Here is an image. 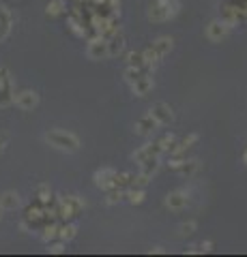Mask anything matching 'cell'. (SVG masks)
I'll use <instances>...</instances> for the list:
<instances>
[{
	"instance_id": "cell-24",
	"label": "cell",
	"mask_w": 247,
	"mask_h": 257,
	"mask_svg": "<svg viewBox=\"0 0 247 257\" xmlns=\"http://www.w3.org/2000/svg\"><path fill=\"white\" fill-rule=\"evenodd\" d=\"M179 231H181V236H191L196 231V223L194 221H187V223H181V227H179Z\"/></svg>"
},
{
	"instance_id": "cell-30",
	"label": "cell",
	"mask_w": 247,
	"mask_h": 257,
	"mask_svg": "<svg viewBox=\"0 0 247 257\" xmlns=\"http://www.w3.org/2000/svg\"><path fill=\"white\" fill-rule=\"evenodd\" d=\"M7 144H9V138H7L5 133H0V155L7 150Z\"/></svg>"
},
{
	"instance_id": "cell-18",
	"label": "cell",
	"mask_w": 247,
	"mask_h": 257,
	"mask_svg": "<svg viewBox=\"0 0 247 257\" xmlns=\"http://www.w3.org/2000/svg\"><path fill=\"white\" fill-rule=\"evenodd\" d=\"M75 231H77V227L75 225H62V227H58V238L62 240V242H69V240H73L75 238Z\"/></svg>"
},
{
	"instance_id": "cell-2",
	"label": "cell",
	"mask_w": 247,
	"mask_h": 257,
	"mask_svg": "<svg viewBox=\"0 0 247 257\" xmlns=\"http://www.w3.org/2000/svg\"><path fill=\"white\" fill-rule=\"evenodd\" d=\"M179 11V0H155L148 9L150 22H163Z\"/></svg>"
},
{
	"instance_id": "cell-16",
	"label": "cell",
	"mask_w": 247,
	"mask_h": 257,
	"mask_svg": "<svg viewBox=\"0 0 247 257\" xmlns=\"http://www.w3.org/2000/svg\"><path fill=\"white\" fill-rule=\"evenodd\" d=\"M157 167H159V157H148L146 161H142V163H140V174L153 178V174L157 172Z\"/></svg>"
},
{
	"instance_id": "cell-33",
	"label": "cell",
	"mask_w": 247,
	"mask_h": 257,
	"mask_svg": "<svg viewBox=\"0 0 247 257\" xmlns=\"http://www.w3.org/2000/svg\"><path fill=\"white\" fill-rule=\"evenodd\" d=\"M243 163L247 165V148H245V152H243Z\"/></svg>"
},
{
	"instance_id": "cell-22",
	"label": "cell",
	"mask_w": 247,
	"mask_h": 257,
	"mask_svg": "<svg viewBox=\"0 0 247 257\" xmlns=\"http://www.w3.org/2000/svg\"><path fill=\"white\" fill-rule=\"evenodd\" d=\"M157 144H159V148L161 150H172L174 144H177V138H174V135H166V138H161Z\"/></svg>"
},
{
	"instance_id": "cell-4",
	"label": "cell",
	"mask_w": 247,
	"mask_h": 257,
	"mask_svg": "<svg viewBox=\"0 0 247 257\" xmlns=\"http://www.w3.org/2000/svg\"><path fill=\"white\" fill-rule=\"evenodd\" d=\"M86 56L91 60H106L110 58V47L106 39H95V41L89 43V50H86Z\"/></svg>"
},
{
	"instance_id": "cell-20",
	"label": "cell",
	"mask_w": 247,
	"mask_h": 257,
	"mask_svg": "<svg viewBox=\"0 0 247 257\" xmlns=\"http://www.w3.org/2000/svg\"><path fill=\"white\" fill-rule=\"evenodd\" d=\"M127 197H129L131 204H142V202H144V189L131 187L129 191H127Z\"/></svg>"
},
{
	"instance_id": "cell-15",
	"label": "cell",
	"mask_w": 247,
	"mask_h": 257,
	"mask_svg": "<svg viewBox=\"0 0 247 257\" xmlns=\"http://www.w3.org/2000/svg\"><path fill=\"white\" fill-rule=\"evenodd\" d=\"M15 99V94H13V84H11V79L9 82H5L3 86H0V107H9L11 103Z\"/></svg>"
},
{
	"instance_id": "cell-3",
	"label": "cell",
	"mask_w": 247,
	"mask_h": 257,
	"mask_svg": "<svg viewBox=\"0 0 247 257\" xmlns=\"http://www.w3.org/2000/svg\"><path fill=\"white\" fill-rule=\"evenodd\" d=\"M228 35H230V24L224 20H213V22H209V26H206V39H209V41H221V39H226Z\"/></svg>"
},
{
	"instance_id": "cell-13",
	"label": "cell",
	"mask_w": 247,
	"mask_h": 257,
	"mask_svg": "<svg viewBox=\"0 0 247 257\" xmlns=\"http://www.w3.org/2000/svg\"><path fill=\"white\" fill-rule=\"evenodd\" d=\"M11 26H13V18H11V13L7 11L5 7H0V41L9 37Z\"/></svg>"
},
{
	"instance_id": "cell-21",
	"label": "cell",
	"mask_w": 247,
	"mask_h": 257,
	"mask_svg": "<svg viewBox=\"0 0 247 257\" xmlns=\"http://www.w3.org/2000/svg\"><path fill=\"white\" fill-rule=\"evenodd\" d=\"M108 47H110V56H116L118 52H123L125 43H123V39H121V37H114L112 41H108Z\"/></svg>"
},
{
	"instance_id": "cell-25",
	"label": "cell",
	"mask_w": 247,
	"mask_h": 257,
	"mask_svg": "<svg viewBox=\"0 0 247 257\" xmlns=\"http://www.w3.org/2000/svg\"><path fill=\"white\" fill-rule=\"evenodd\" d=\"M142 56H144V62H146V64H153V62H157V60H159V56L153 52V47H148V50H144V52H142Z\"/></svg>"
},
{
	"instance_id": "cell-28",
	"label": "cell",
	"mask_w": 247,
	"mask_h": 257,
	"mask_svg": "<svg viewBox=\"0 0 247 257\" xmlns=\"http://www.w3.org/2000/svg\"><path fill=\"white\" fill-rule=\"evenodd\" d=\"M9 69H7V67H0V86H3L5 82H9Z\"/></svg>"
},
{
	"instance_id": "cell-8",
	"label": "cell",
	"mask_w": 247,
	"mask_h": 257,
	"mask_svg": "<svg viewBox=\"0 0 247 257\" xmlns=\"http://www.w3.org/2000/svg\"><path fill=\"white\" fill-rule=\"evenodd\" d=\"M161 148H159V144L155 142V144H144V146H140L138 150H135L133 152V161H135V163H142V161H146L148 157H159V155H161Z\"/></svg>"
},
{
	"instance_id": "cell-26",
	"label": "cell",
	"mask_w": 247,
	"mask_h": 257,
	"mask_svg": "<svg viewBox=\"0 0 247 257\" xmlns=\"http://www.w3.org/2000/svg\"><path fill=\"white\" fill-rule=\"evenodd\" d=\"M37 193H39V199H41V202H47V199H50V189L47 187H39Z\"/></svg>"
},
{
	"instance_id": "cell-1",
	"label": "cell",
	"mask_w": 247,
	"mask_h": 257,
	"mask_svg": "<svg viewBox=\"0 0 247 257\" xmlns=\"http://www.w3.org/2000/svg\"><path fill=\"white\" fill-rule=\"evenodd\" d=\"M43 140L50 144L52 148L62 150V152H75V150H79L77 135L67 133V131H60V128H52V131H47L43 135Z\"/></svg>"
},
{
	"instance_id": "cell-17",
	"label": "cell",
	"mask_w": 247,
	"mask_h": 257,
	"mask_svg": "<svg viewBox=\"0 0 247 257\" xmlns=\"http://www.w3.org/2000/svg\"><path fill=\"white\" fill-rule=\"evenodd\" d=\"M198 167H200V163H198V161H194V159H191V161H183V163L177 167V172L181 174V176H187V178H189V176H194L196 172H198Z\"/></svg>"
},
{
	"instance_id": "cell-27",
	"label": "cell",
	"mask_w": 247,
	"mask_h": 257,
	"mask_svg": "<svg viewBox=\"0 0 247 257\" xmlns=\"http://www.w3.org/2000/svg\"><path fill=\"white\" fill-rule=\"evenodd\" d=\"M56 236H58V227H54V225H52V227H47L45 234H43L45 240H52V238H56Z\"/></svg>"
},
{
	"instance_id": "cell-9",
	"label": "cell",
	"mask_w": 247,
	"mask_h": 257,
	"mask_svg": "<svg viewBox=\"0 0 247 257\" xmlns=\"http://www.w3.org/2000/svg\"><path fill=\"white\" fill-rule=\"evenodd\" d=\"M189 202V197H187V193H183V191H172L168 193V197H166V206L170 208V210H183V208L187 206Z\"/></svg>"
},
{
	"instance_id": "cell-7",
	"label": "cell",
	"mask_w": 247,
	"mask_h": 257,
	"mask_svg": "<svg viewBox=\"0 0 247 257\" xmlns=\"http://www.w3.org/2000/svg\"><path fill=\"white\" fill-rule=\"evenodd\" d=\"M95 182H97V187L101 189H112L116 187V172L110 170V167H103V170H97L95 172Z\"/></svg>"
},
{
	"instance_id": "cell-14",
	"label": "cell",
	"mask_w": 247,
	"mask_h": 257,
	"mask_svg": "<svg viewBox=\"0 0 247 257\" xmlns=\"http://www.w3.org/2000/svg\"><path fill=\"white\" fill-rule=\"evenodd\" d=\"M172 43H174V41H172L170 37H159V39H155L153 45H150V47H153V52L159 56V58H163L166 54H170Z\"/></svg>"
},
{
	"instance_id": "cell-10",
	"label": "cell",
	"mask_w": 247,
	"mask_h": 257,
	"mask_svg": "<svg viewBox=\"0 0 247 257\" xmlns=\"http://www.w3.org/2000/svg\"><path fill=\"white\" fill-rule=\"evenodd\" d=\"M131 90H133L135 96H146L150 90H153V77H150L148 73H146V75H140V77L131 84Z\"/></svg>"
},
{
	"instance_id": "cell-6",
	"label": "cell",
	"mask_w": 247,
	"mask_h": 257,
	"mask_svg": "<svg viewBox=\"0 0 247 257\" xmlns=\"http://www.w3.org/2000/svg\"><path fill=\"white\" fill-rule=\"evenodd\" d=\"M150 116H153V120L157 124H170L172 118H174L168 103H155V105L150 107Z\"/></svg>"
},
{
	"instance_id": "cell-23",
	"label": "cell",
	"mask_w": 247,
	"mask_h": 257,
	"mask_svg": "<svg viewBox=\"0 0 247 257\" xmlns=\"http://www.w3.org/2000/svg\"><path fill=\"white\" fill-rule=\"evenodd\" d=\"M62 7H65L62 0H54V3L47 5V15H60L62 13Z\"/></svg>"
},
{
	"instance_id": "cell-19",
	"label": "cell",
	"mask_w": 247,
	"mask_h": 257,
	"mask_svg": "<svg viewBox=\"0 0 247 257\" xmlns=\"http://www.w3.org/2000/svg\"><path fill=\"white\" fill-rule=\"evenodd\" d=\"M127 67H146L142 52H129L127 54Z\"/></svg>"
},
{
	"instance_id": "cell-32",
	"label": "cell",
	"mask_w": 247,
	"mask_h": 257,
	"mask_svg": "<svg viewBox=\"0 0 247 257\" xmlns=\"http://www.w3.org/2000/svg\"><path fill=\"white\" fill-rule=\"evenodd\" d=\"M150 253H163V248L161 246H155V248H150Z\"/></svg>"
},
{
	"instance_id": "cell-12",
	"label": "cell",
	"mask_w": 247,
	"mask_h": 257,
	"mask_svg": "<svg viewBox=\"0 0 247 257\" xmlns=\"http://www.w3.org/2000/svg\"><path fill=\"white\" fill-rule=\"evenodd\" d=\"M157 126H159V124H157L155 120H153V116L148 114V116L140 118L138 122H135V133H138V135H150V133H153Z\"/></svg>"
},
{
	"instance_id": "cell-29",
	"label": "cell",
	"mask_w": 247,
	"mask_h": 257,
	"mask_svg": "<svg viewBox=\"0 0 247 257\" xmlns=\"http://www.w3.org/2000/svg\"><path fill=\"white\" fill-rule=\"evenodd\" d=\"M198 248H200V253H209V251H213V242L211 240H204V242H200Z\"/></svg>"
},
{
	"instance_id": "cell-31",
	"label": "cell",
	"mask_w": 247,
	"mask_h": 257,
	"mask_svg": "<svg viewBox=\"0 0 247 257\" xmlns=\"http://www.w3.org/2000/svg\"><path fill=\"white\" fill-rule=\"evenodd\" d=\"M65 251V244H62V240L58 244H50V253H62Z\"/></svg>"
},
{
	"instance_id": "cell-5",
	"label": "cell",
	"mask_w": 247,
	"mask_h": 257,
	"mask_svg": "<svg viewBox=\"0 0 247 257\" xmlns=\"http://www.w3.org/2000/svg\"><path fill=\"white\" fill-rule=\"evenodd\" d=\"M13 103H15V105H18L20 109L30 111V109H35V107L39 105V94H37L35 90H22V92L15 94Z\"/></svg>"
},
{
	"instance_id": "cell-34",
	"label": "cell",
	"mask_w": 247,
	"mask_h": 257,
	"mask_svg": "<svg viewBox=\"0 0 247 257\" xmlns=\"http://www.w3.org/2000/svg\"><path fill=\"white\" fill-rule=\"evenodd\" d=\"M3 212H5V210H3V206H0V216H3Z\"/></svg>"
},
{
	"instance_id": "cell-11",
	"label": "cell",
	"mask_w": 247,
	"mask_h": 257,
	"mask_svg": "<svg viewBox=\"0 0 247 257\" xmlns=\"http://www.w3.org/2000/svg\"><path fill=\"white\" fill-rule=\"evenodd\" d=\"M22 199L15 191H5L3 195H0V206H3V210H15V208H20Z\"/></svg>"
}]
</instances>
